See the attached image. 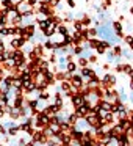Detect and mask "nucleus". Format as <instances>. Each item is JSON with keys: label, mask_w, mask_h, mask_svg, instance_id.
<instances>
[{"label": "nucleus", "mask_w": 133, "mask_h": 146, "mask_svg": "<svg viewBox=\"0 0 133 146\" xmlns=\"http://www.w3.org/2000/svg\"><path fill=\"white\" fill-rule=\"evenodd\" d=\"M75 71H77V63L75 61H69V63L66 64V72L72 76V74H75Z\"/></svg>", "instance_id": "11"}, {"label": "nucleus", "mask_w": 133, "mask_h": 146, "mask_svg": "<svg viewBox=\"0 0 133 146\" xmlns=\"http://www.w3.org/2000/svg\"><path fill=\"white\" fill-rule=\"evenodd\" d=\"M130 88L133 90V80H132V82H130Z\"/></svg>", "instance_id": "31"}, {"label": "nucleus", "mask_w": 133, "mask_h": 146, "mask_svg": "<svg viewBox=\"0 0 133 146\" xmlns=\"http://www.w3.org/2000/svg\"><path fill=\"white\" fill-rule=\"evenodd\" d=\"M24 146H36V143H33V141H28V143H25Z\"/></svg>", "instance_id": "25"}, {"label": "nucleus", "mask_w": 133, "mask_h": 146, "mask_svg": "<svg viewBox=\"0 0 133 146\" xmlns=\"http://www.w3.org/2000/svg\"><path fill=\"white\" fill-rule=\"evenodd\" d=\"M97 105H99V107H100L103 111H111V110H113V104H111V102H108V101H105V99H100Z\"/></svg>", "instance_id": "8"}, {"label": "nucleus", "mask_w": 133, "mask_h": 146, "mask_svg": "<svg viewBox=\"0 0 133 146\" xmlns=\"http://www.w3.org/2000/svg\"><path fill=\"white\" fill-rule=\"evenodd\" d=\"M10 146H19V145H17V141H14V140H13V141H10Z\"/></svg>", "instance_id": "28"}, {"label": "nucleus", "mask_w": 133, "mask_h": 146, "mask_svg": "<svg viewBox=\"0 0 133 146\" xmlns=\"http://www.w3.org/2000/svg\"><path fill=\"white\" fill-rule=\"evenodd\" d=\"M95 50H97V54H99V55H103V54H105V52H107V49H105V47H102V46H100V44H99V47H97V49H95Z\"/></svg>", "instance_id": "21"}, {"label": "nucleus", "mask_w": 133, "mask_h": 146, "mask_svg": "<svg viewBox=\"0 0 133 146\" xmlns=\"http://www.w3.org/2000/svg\"><path fill=\"white\" fill-rule=\"evenodd\" d=\"M86 30H88L89 39H91V38H95V36H97V29H86Z\"/></svg>", "instance_id": "19"}, {"label": "nucleus", "mask_w": 133, "mask_h": 146, "mask_svg": "<svg viewBox=\"0 0 133 146\" xmlns=\"http://www.w3.org/2000/svg\"><path fill=\"white\" fill-rule=\"evenodd\" d=\"M116 71H119V72H122V64H117V66H116Z\"/></svg>", "instance_id": "27"}, {"label": "nucleus", "mask_w": 133, "mask_h": 146, "mask_svg": "<svg viewBox=\"0 0 133 146\" xmlns=\"http://www.w3.org/2000/svg\"><path fill=\"white\" fill-rule=\"evenodd\" d=\"M128 101H130V102H132V104H133V93H132V94L128 96Z\"/></svg>", "instance_id": "29"}, {"label": "nucleus", "mask_w": 133, "mask_h": 146, "mask_svg": "<svg viewBox=\"0 0 133 146\" xmlns=\"http://www.w3.org/2000/svg\"><path fill=\"white\" fill-rule=\"evenodd\" d=\"M82 52H83L82 46H74V47H72V54L74 55H78V57H80V55H82Z\"/></svg>", "instance_id": "17"}, {"label": "nucleus", "mask_w": 133, "mask_h": 146, "mask_svg": "<svg viewBox=\"0 0 133 146\" xmlns=\"http://www.w3.org/2000/svg\"><path fill=\"white\" fill-rule=\"evenodd\" d=\"M20 2H25V0H20Z\"/></svg>", "instance_id": "33"}, {"label": "nucleus", "mask_w": 133, "mask_h": 146, "mask_svg": "<svg viewBox=\"0 0 133 146\" xmlns=\"http://www.w3.org/2000/svg\"><path fill=\"white\" fill-rule=\"evenodd\" d=\"M89 110H91V104H89V102H85V104L80 105V107H75V111H74V113L77 115V118H85L86 115L89 113Z\"/></svg>", "instance_id": "2"}, {"label": "nucleus", "mask_w": 133, "mask_h": 146, "mask_svg": "<svg viewBox=\"0 0 133 146\" xmlns=\"http://www.w3.org/2000/svg\"><path fill=\"white\" fill-rule=\"evenodd\" d=\"M67 5H69V8H75V0H66Z\"/></svg>", "instance_id": "22"}, {"label": "nucleus", "mask_w": 133, "mask_h": 146, "mask_svg": "<svg viewBox=\"0 0 133 146\" xmlns=\"http://www.w3.org/2000/svg\"><path fill=\"white\" fill-rule=\"evenodd\" d=\"M124 41H125L127 44H128V47H130V46L133 44V36H132V35H127V36H124Z\"/></svg>", "instance_id": "20"}, {"label": "nucleus", "mask_w": 133, "mask_h": 146, "mask_svg": "<svg viewBox=\"0 0 133 146\" xmlns=\"http://www.w3.org/2000/svg\"><path fill=\"white\" fill-rule=\"evenodd\" d=\"M0 52H5V42L0 41Z\"/></svg>", "instance_id": "24"}, {"label": "nucleus", "mask_w": 133, "mask_h": 146, "mask_svg": "<svg viewBox=\"0 0 133 146\" xmlns=\"http://www.w3.org/2000/svg\"><path fill=\"white\" fill-rule=\"evenodd\" d=\"M120 58H127V60H132L133 58V52L127 47H122L120 49Z\"/></svg>", "instance_id": "9"}, {"label": "nucleus", "mask_w": 133, "mask_h": 146, "mask_svg": "<svg viewBox=\"0 0 133 146\" xmlns=\"http://www.w3.org/2000/svg\"><path fill=\"white\" fill-rule=\"evenodd\" d=\"M25 38H22V36H16V38L11 39L10 46H11V50H14V49H22L24 46H25Z\"/></svg>", "instance_id": "3"}, {"label": "nucleus", "mask_w": 133, "mask_h": 146, "mask_svg": "<svg viewBox=\"0 0 133 146\" xmlns=\"http://www.w3.org/2000/svg\"><path fill=\"white\" fill-rule=\"evenodd\" d=\"M88 61L89 63H95V61H97V57H95V55H91V57L88 58Z\"/></svg>", "instance_id": "23"}, {"label": "nucleus", "mask_w": 133, "mask_h": 146, "mask_svg": "<svg viewBox=\"0 0 133 146\" xmlns=\"http://www.w3.org/2000/svg\"><path fill=\"white\" fill-rule=\"evenodd\" d=\"M5 111H7L8 115H10L11 119H19V118H20V111H19V108L13 107V105H7V107H5Z\"/></svg>", "instance_id": "5"}, {"label": "nucleus", "mask_w": 133, "mask_h": 146, "mask_svg": "<svg viewBox=\"0 0 133 146\" xmlns=\"http://www.w3.org/2000/svg\"><path fill=\"white\" fill-rule=\"evenodd\" d=\"M17 132H19V124H17L16 127H11V129H8V130H7V135H8V137H16Z\"/></svg>", "instance_id": "13"}, {"label": "nucleus", "mask_w": 133, "mask_h": 146, "mask_svg": "<svg viewBox=\"0 0 133 146\" xmlns=\"http://www.w3.org/2000/svg\"><path fill=\"white\" fill-rule=\"evenodd\" d=\"M57 33H60L61 38H63V36H66V35H70V30L67 29L66 25H63V24H61V25L57 27Z\"/></svg>", "instance_id": "10"}, {"label": "nucleus", "mask_w": 133, "mask_h": 146, "mask_svg": "<svg viewBox=\"0 0 133 146\" xmlns=\"http://www.w3.org/2000/svg\"><path fill=\"white\" fill-rule=\"evenodd\" d=\"M132 71H133V68L130 66V64H127V63L122 64V72H124V74H130Z\"/></svg>", "instance_id": "18"}, {"label": "nucleus", "mask_w": 133, "mask_h": 146, "mask_svg": "<svg viewBox=\"0 0 133 146\" xmlns=\"http://www.w3.org/2000/svg\"><path fill=\"white\" fill-rule=\"evenodd\" d=\"M77 119H78V118H77L75 113H69V116H67V123H69L70 126H74V124L77 123Z\"/></svg>", "instance_id": "15"}, {"label": "nucleus", "mask_w": 133, "mask_h": 146, "mask_svg": "<svg viewBox=\"0 0 133 146\" xmlns=\"http://www.w3.org/2000/svg\"><path fill=\"white\" fill-rule=\"evenodd\" d=\"M111 29H113L114 33H116L117 38H120V39L124 38V27H122V24H120L119 21H113V22H111Z\"/></svg>", "instance_id": "4"}, {"label": "nucleus", "mask_w": 133, "mask_h": 146, "mask_svg": "<svg viewBox=\"0 0 133 146\" xmlns=\"http://www.w3.org/2000/svg\"><path fill=\"white\" fill-rule=\"evenodd\" d=\"M69 98H70V104H72L74 107H80V105H83L86 102L83 93H74V94L69 96Z\"/></svg>", "instance_id": "1"}, {"label": "nucleus", "mask_w": 133, "mask_h": 146, "mask_svg": "<svg viewBox=\"0 0 133 146\" xmlns=\"http://www.w3.org/2000/svg\"><path fill=\"white\" fill-rule=\"evenodd\" d=\"M49 98H50V94H49L47 91H41V93H39V96H38L39 101H47Z\"/></svg>", "instance_id": "16"}, {"label": "nucleus", "mask_w": 133, "mask_h": 146, "mask_svg": "<svg viewBox=\"0 0 133 146\" xmlns=\"http://www.w3.org/2000/svg\"><path fill=\"white\" fill-rule=\"evenodd\" d=\"M74 30H75V32H83V30H86V29L83 27V24L80 22V21H74Z\"/></svg>", "instance_id": "14"}, {"label": "nucleus", "mask_w": 133, "mask_h": 146, "mask_svg": "<svg viewBox=\"0 0 133 146\" xmlns=\"http://www.w3.org/2000/svg\"><path fill=\"white\" fill-rule=\"evenodd\" d=\"M128 76H130V79L133 80V71H132V72H130V74H128Z\"/></svg>", "instance_id": "30"}, {"label": "nucleus", "mask_w": 133, "mask_h": 146, "mask_svg": "<svg viewBox=\"0 0 133 146\" xmlns=\"http://www.w3.org/2000/svg\"><path fill=\"white\" fill-rule=\"evenodd\" d=\"M88 64H89L88 58H83V57H78V58H77V66H80V68H86Z\"/></svg>", "instance_id": "12"}, {"label": "nucleus", "mask_w": 133, "mask_h": 146, "mask_svg": "<svg viewBox=\"0 0 133 146\" xmlns=\"http://www.w3.org/2000/svg\"><path fill=\"white\" fill-rule=\"evenodd\" d=\"M127 30H128V32H132V30H133V25H132V24H127Z\"/></svg>", "instance_id": "26"}, {"label": "nucleus", "mask_w": 133, "mask_h": 146, "mask_svg": "<svg viewBox=\"0 0 133 146\" xmlns=\"http://www.w3.org/2000/svg\"><path fill=\"white\" fill-rule=\"evenodd\" d=\"M94 74H95V71L92 69V68H89V66L82 68V69H80V76L83 77V80H85V82L89 79V77H92V76H94Z\"/></svg>", "instance_id": "6"}, {"label": "nucleus", "mask_w": 133, "mask_h": 146, "mask_svg": "<svg viewBox=\"0 0 133 146\" xmlns=\"http://www.w3.org/2000/svg\"><path fill=\"white\" fill-rule=\"evenodd\" d=\"M130 14H132V16H133V7L130 8Z\"/></svg>", "instance_id": "32"}, {"label": "nucleus", "mask_w": 133, "mask_h": 146, "mask_svg": "<svg viewBox=\"0 0 133 146\" xmlns=\"http://www.w3.org/2000/svg\"><path fill=\"white\" fill-rule=\"evenodd\" d=\"M49 130L52 132V135H60L61 133V124L60 123H49Z\"/></svg>", "instance_id": "7"}]
</instances>
